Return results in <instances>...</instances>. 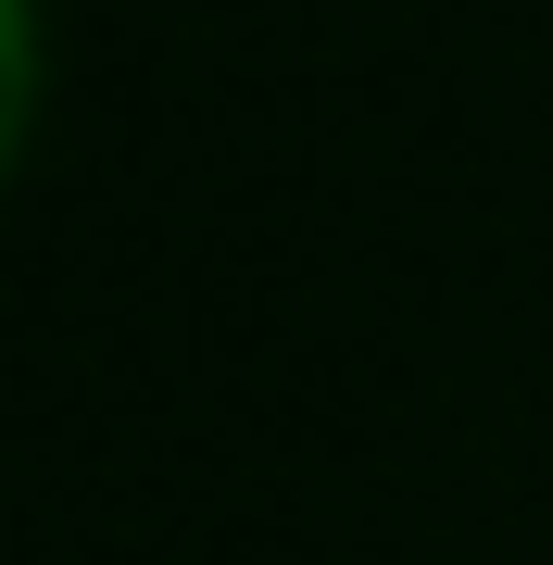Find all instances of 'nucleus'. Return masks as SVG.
Returning a JSON list of instances; mask_svg holds the SVG:
<instances>
[{
    "mask_svg": "<svg viewBox=\"0 0 553 565\" xmlns=\"http://www.w3.org/2000/svg\"><path fill=\"white\" fill-rule=\"evenodd\" d=\"M25 114H39V25H25V0H0V177L25 151Z\"/></svg>",
    "mask_w": 553,
    "mask_h": 565,
    "instance_id": "1",
    "label": "nucleus"
}]
</instances>
